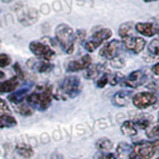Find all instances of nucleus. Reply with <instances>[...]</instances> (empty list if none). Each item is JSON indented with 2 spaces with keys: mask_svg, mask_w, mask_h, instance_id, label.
<instances>
[{
  "mask_svg": "<svg viewBox=\"0 0 159 159\" xmlns=\"http://www.w3.org/2000/svg\"><path fill=\"white\" fill-rule=\"evenodd\" d=\"M55 36L60 46L67 54H72L76 43V34L67 24H61L55 30Z\"/></svg>",
  "mask_w": 159,
  "mask_h": 159,
  "instance_id": "7ed1b4c3",
  "label": "nucleus"
},
{
  "mask_svg": "<svg viewBox=\"0 0 159 159\" xmlns=\"http://www.w3.org/2000/svg\"><path fill=\"white\" fill-rule=\"evenodd\" d=\"M0 113H10V108L5 99L0 98Z\"/></svg>",
  "mask_w": 159,
  "mask_h": 159,
  "instance_id": "2f4dec72",
  "label": "nucleus"
},
{
  "mask_svg": "<svg viewBox=\"0 0 159 159\" xmlns=\"http://www.w3.org/2000/svg\"><path fill=\"white\" fill-rule=\"evenodd\" d=\"M30 51H31L35 56L39 60L43 61H50L55 56V51L49 46L48 44L42 41H34L29 45Z\"/></svg>",
  "mask_w": 159,
  "mask_h": 159,
  "instance_id": "423d86ee",
  "label": "nucleus"
},
{
  "mask_svg": "<svg viewBox=\"0 0 159 159\" xmlns=\"http://www.w3.org/2000/svg\"><path fill=\"white\" fill-rule=\"evenodd\" d=\"M27 66L31 70H36L39 73H49L52 71L53 65L48 61H43V60H34L30 59L27 62Z\"/></svg>",
  "mask_w": 159,
  "mask_h": 159,
  "instance_id": "ddd939ff",
  "label": "nucleus"
},
{
  "mask_svg": "<svg viewBox=\"0 0 159 159\" xmlns=\"http://www.w3.org/2000/svg\"><path fill=\"white\" fill-rule=\"evenodd\" d=\"M132 29H133V23L127 22L121 24V26L118 29V34L122 39L129 36H132Z\"/></svg>",
  "mask_w": 159,
  "mask_h": 159,
  "instance_id": "b1692460",
  "label": "nucleus"
},
{
  "mask_svg": "<svg viewBox=\"0 0 159 159\" xmlns=\"http://www.w3.org/2000/svg\"><path fill=\"white\" fill-rule=\"evenodd\" d=\"M148 51L149 53H151L154 57L158 56L159 53V45H158V39H153L151 43L148 46Z\"/></svg>",
  "mask_w": 159,
  "mask_h": 159,
  "instance_id": "cd10ccee",
  "label": "nucleus"
},
{
  "mask_svg": "<svg viewBox=\"0 0 159 159\" xmlns=\"http://www.w3.org/2000/svg\"><path fill=\"white\" fill-rule=\"evenodd\" d=\"M11 64V58L6 54H0V68H5Z\"/></svg>",
  "mask_w": 159,
  "mask_h": 159,
  "instance_id": "c85d7f7f",
  "label": "nucleus"
},
{
  "mask_svg": "<svg viewBox=\"0 0 159 159\" xmlns=\"http://www.w3.org/2000/svg\"><path fill=\"white\" fill-rule=\"evenodd\" d=\"M120 130L123 135L127 137H132L137 134V126L134 124L132 120H126L121 124Z\"/></svg>",
  "mask_w": 159,
  "mask_h": 159,
  "instance_id": "a211bd4d",
  "label": "nucleus"
},
{
  "mask_svg": "<svg viewBox=\"0 0 159 159\" xmlns=\"http://www.w3.org/2000/svg\"><path fill=\"white\" fill-rule=\"evenodd\" d=\"M27 93H28V89L25 88V89H21L19 91L16 92H13V93H11L10 96L8 97L9 101L12 102L15 104H20L21 102H23L24 98H26L27 96Z\"/></svg>",
  "mask_w": 159,
  "mask_h": 159,
  "instance_id": "412c9836",
  "label": "nucleus"
},
{
  "mask_svg": "<svg viewBox=\"0 0 159 159\" xmlns=\"http://www.w3.org/2000/svg\"><path fill=\"white\" fill-rule=\"evenodd\" d=\"M131 101L135 107L144 109L155 104L157 102V97L152 92H141L132 96Z\"/></svg>",
  "mask_w": 159,
  "mask_h": 159,
  "instance_id": "0eeeda50",
  "label": "nucleus"
},
{
  "mask_svg": "<svg viewBox=\"0 0 159 159\" xmlns=\"http://www.w3.org/2000/svg\"><path fill=\"white\" fill-rule=\"evenodd\" d=\"M121 49L122 43L118 40H112V41L103 45L102 48L99 50V56L107 60H112L116 57H119Z\"/></svg>",
  "mask_w": 159,
  "mask_h": 159,
  "instance_id": "6e6552de",
  "label": "nucleus"
},
{
  "mask_svg": "<svg viewBox=\"0 0 159 159\" xmlns=\"http://www.w3.org/2000/svg\"><path fill=\"white\" fill-rule=\"evenodd\" d=\"M103 71H104V67L101 64L89 65V67L87 69L86 77L88 79H94V78L98 77Z\"/></svg>",
  "mask_w": 159,
  "mask_h": 159,
  "instance_id": "4be33fe9",
  "label": "nucleus"
},
{
  "mask_svg": "<svg viewBox=\"0 0 159 159\" xmlns=\"http://www.w3.org/2000/svg\"><path fill=\"white\" fill-rule=\"evenodd\" d=\"M132 121L137 126V128L140 129H146L149 125L153 123V116L149 113H137L133 117Z\"/></svg>",
  "mask_w": 159,
  "mask_h": 159,
  "instance_id": "2eb2a0df",
  "label": "nucleus"
},
{
  "mask_svg": "<svg viewBox=\"0 0 159 159\" xmlns=\"http://www.w3.org/2000/svg\"><path fill=\"white\" fill-rule=\"evenodd\" d=\"M4 77H5V75H4V73H3V72H1V71H0V80H2V79H4Z\"/></svg>",
  "mask_w": 159,
  "mask_h": 159,
  "instance_id": "e433bc0d",
  "label": "nucleus"
},
{
  "mask_svg": "<svg viewBox=\"0 0 159 159\" xmlns=\"http://www.w3.org/2000/svg\"><path fill=\"white\" fill-rule=\"evenodd\" d=\"M16 124V119L10 113H0V128H10Z\"/></svg>",
  "mask_w": 159,
  "mask_h": 159,
  "instance_id": "6ab92c4d",
  "label": "nucleus"
},
{
  "mask_svg": "<svg viewBox=\"0 0 159 159\" xmlns=\"http://www.w3.org/2000/svg\"><path fill=\"white\" fill-rule=\"evenodd\" d=\"M112 142L109 140L108 138H101L96 142V147L98 151H101L102 153H107V152H111L112 149Z\"/></svg>",
  "mask_w": 159,
  "mask_h": 159,
  "instance_id": "5701e85b",
  "label": "nucleus"
},
{
  "mask_svg": "<svg viewBox=\"0 0 159 159\" xmlns=\"http://www.w3.org/2000/svg\"><path fill=\"white\" fill-rule=\"evenodd\" d=\"M89 65H92V58L89 55H84L82 58L78 60L69 62L67 65V71L68 72H79L82 70H87Z\"/></svg>",
  "mask_w": 159,
  "mask_h": 159,
  "instance_id": "9b49d317",
  "label": "nucleus"
},
{
  "mask_svg": "<svg viewBox=\"0 0 159 159\" xmlns=\"http://www.w3.org/2000/svg\"><path fill=\"white\" fill-rule=\"evenodd\" d=\"M19 86V79L17 77H13L6 81L0 82V93H13Z\"/></svg>",
  "mask_w": 159,
  "mask_h": 159,
  "instance_id": "f3484780",
  "label": "nucleus"
},
{
  "mask_svg": "<svg viewBox=\"0 0 159 159\" xmlns=\"http://www.w3.org/2000/svg\"><path fill=\"white\" fill-rule=\"evenodd\" d=\"M147 79H148L147 75L143 71L138 70V71L131 72L126 78H122L121 82L124 86L131 89H135L142 86L143 84H145L147 82Z\"/></svg>",
  "mask_w": 159,
  "mask_h": 159,
  "instance_id": "1a4fd4ad",
  "label": "nucleus"
},
{
  "mask_svg": "<svg viewBox=\"0 0 159 159\" xmlns=\"http://www.w3.org/2000/svg\"><path fill=\"white\" fill-rule=\"evenodd\" d=\"M18 111L22 114V116H32L34 111H33V108L28 106L27 103H23L21 102L18 106Z\"/></svg>",
  "mask_w": 159,
  "mask_h": 159,
  "instance_id": "bb28decb",
  "label": "nucleus"
},
{
  "mask_svg": "<svg viewBox=\"0 0 159 159\" xmlns=\"http://www.w3.org/2000/svg\"><path fill=\"white\" fill-rule=\"evenodd\" d=\"M122 46H124L126 50L130 51L134 54H139L143 51L144 47L146 45V41L140 37L129 36L122 39Z\"/></svg>",
  "mask_w": 159,
  "mask_h": 159,
  "instance_id": "9d476101",
  "label": "nucleus"
},
{
  "mask_svg": "<svg viewBox=\"0 0 159 159\" xmlns=\"http://www.w3.org/2000/svg\"><path fill=\"white\" fill-rule=\"evenodd\" d=\"M102 159H117L116 155L111 152H107V153H102Z\"/></svg>",
  "mask_w": 159,
  "mask_h": 159,
  "instance_id": "72a5a7b5",
  "label": "nucleus"
},
{
  "mask_svg": "<svg viewBox=\"0 0 159 159\" xmlns=\"http://www.w3.org/2000/svg\"><path fill=\"white\" fill-rule=\"evenodd\" d=\"M111 65L113 68H116V69H120L124 66V60H122L121 58L116 57L112 60H111Z\"/></svg>",
  "mask_w": 159,
  "mask_h": 159,
  "instance_id": "c756f323",
  "label": "nucleus"
},
{
  "mask_svg": "<svg viewBox=\"0 0 159 159\" xmlns=\"http://www.w3.org/2000/svg\"><path fill=\"white\" fill-rule=\"evenodd\" d=\"M158 131H159L158 124L152 123L151 125H149L145 129V134H146V136L149 138H157L158 137Z\"/></svg>",
  "mask_w": 159,
  "mask_h": 159,
  "instance_id": "393cba45",
  "label": "nucleus"
},
{
  "mask_svg": "<svg viewBox=\"0 0 159 159\" xmlns=\"http://www.w3.org/2000/svg\"><path fill=\"white\" fill-rule=\"evenodd\" d=\"M51 159H63V156L59 153H54Z\"/></svg>",
  "mask_w": 159,
  "mask_h": 159,
  "instance_id": "c9c22d12",
  "label": "nucleus"
},
{
  "mask_svg": "<svg viewBox=\"0 0 159 159\" xmlns=\"http://www.w3.org/2000/svg\"><path fill=\"white\" fill-rule=\"evenodd\" d=\"M132 98V92L131 91H119L116 93L112 97V103L116 107H123L128 106Z\"/></svg>",
  "mask_w": 159,
  "mask_h": 159,
  "instance_id": "f8f14e48",
  "label": "nucleus"
},
{
  "mask_svg": "<svg viewBox=\"0 0 159 159\" xmlns=\"http://www.w3.org/2000/svg\"><path fill=\"white\" fill-rule=\"evenodd\" d=\"M14 70H15V72H16V77L19 79V80H24L25 76H24V72L22 71V69L21 67L19 66V64H15L14 65Z\"/></svg>",
  "mask_w": 159,
  "mask_h": 159,
  "instance_id": "473e14b6",
  "label": "nucleus"
},
{
  "mask_svg": "<svg viewBox=\"0 0 159 159\" xmlns=\"http://www.w3.org/2000/svg\"><path fill=\"white\" fill-rule=\"evenodd\" d=\"M111 36H112V31L111 29L102 28L101 30H98V31H96L93 34L91 39L86 42L84 48H86L88 52H93L94 50L98 48L103 42H106Z\"/></svg>",
  "mask_w": 159,
  "mask_h": 159,
  "instance_id": "39448f33",
  "label": "nucleus"
},
{
  "mask_svg": "<svg viewBox=\"0 0 159 159\" xmlns=\"http://www.w3.org/2000/svg\"><path fill=\"white\" fill-rule=\"evenodd\" d=\"M38 19V15L35 9H23L22 12L19 14V21L23 25H32Z\"/></svg>",
  "mask_w": 159,
  "mask_h": 159,
  "instance_id": "dca6fc26",
  "label": "nucleus"
},
{
  "mask_svg": "<svg viewBox=\"0 0 159 159\" xmlns=\"http://www.w3.org/2000/svg\"><path fill=\"white\" fill-rule=\"evenodd\" d=\"M135 29L138 33L145 37H153L154 35L157 34V25L150 22L145 23H137L135 25Z\"/></svg>",
  "mask_w": 159,
  "mask_h": 159,
  "instance_id": "4468645a",
  "label": "nucleus"
},
{
  "mask_svg": "<svg viewBox=\"0 0 159 159\" xmlns=\"http://www.w3.org/2000/svg\"><path fill=\"white\" fill-rule=\"evenodd\" d=\"M145 2H150V1H157V0H144Z\"/></svg>",
  "mask_w": 159,
  "mask_h": 159,
  "instance_id": "4c0bfd02",
  "label": "nucleus"
},
{
  "mask_svg": "<svg viewBox=\"0 0 159 159\" xmlns=\"http://www.w3.org/2000/svg\"><path fill=\"white\" fill-rule=\"evenodd\" d=\"M15 150H16V152L23 158L32 157L33 152H34L32 147L26 143H18L17 145L15 146Z\"/></svg>",
  "mask_w": 159,
  "mask_h": 159,
  "instance_id": "aec40b11",
  "label": "nucleus"
},
{
  "mask_svg": "<svg viewBox=\"0 0 159 159\" xmlns=\"http://www.w3.org/2000/svg\"><path fill=\"white\" fill-rule=\"evenodd\" d=\"M53 98V88L51 86H38L35 91L26 97V102L28 106L33 109L45 111L51 104Z\"/></svg>",
  "mask_w": 159,
  "mask_h": 159,
  "instance_id": "f257e3e1",
  "label": "nucleus"
},
{
  "mask_svg": "<svg viewBox=\"0 0 159 159\" xmlns=\"http://www.w3.org/2000/svg\"><path fill=\"white\" fill-rule=\"evenodd\" d=\"M158 68H159V64H155V65H154V66L152 67V72L154 73V74H155L156 75V76H158V75H159V70H158Z\"/></svg>",
  "mask_w": 159,
  "mask_h": 159,
  "instance_id": "f704fd0d",
  "label": "nucleus"
},
{
  "mask_svg": "<svg viewBox=\"0 0 159 159\" xmlns=\"http://www.w3.org/2000/svg\"><path fill=\"white\" fill-rule=\"evenodd\" d=\"M81 91L82 84L80 78H78L77 76H69L62 80L54 97L58 99L75 98L79 96Z\"/></svg>",
  "mask_w": 159,
  "mask_h": 159,
  "instance_id": "f03ea898",
  "label": "nucleus"
},
{
  "mask_svg": "<svg viewBox=\"0 0 159 159\" xmlns=\"http://www.w3.org/2000/svg\"><path fill=\"white\" fill-rule=\"evenodd\" d=\"M158 140L140 141L131 146L128 159H151L157 151Z\"/></svg>",
  "mask_w": 159,
  "mask_h": 159,
  "instance_id": "20e7f679",
  "label": "nucleus"
},
{
  "mask_svg": "<svg viewBox=\"0 0 159 159\" xmlns=\"http://www.w3.org/2000/svg\"><path fill=\"white\" fill-rule=\"evenodd\" d=\"M131 150V146H129V144L127 143H120V144H118V146H117V149H116V152L118 154V156L122 158L123 155H128L129 152H130Z\"/></svg>",
  "mask_w": 159,
  "mask_h": 159,
  "instance_id": "a878e982",
  "label": "nucleus"
},
{
  "mask_svg": "<svg viewBox=\"0 0 159 159\" xmlns=\"http://www.w3.org/2000/svg\"><path fill=\"white\" fill-rule=\"evenodd\" d=\"M108 84V76L107 75H103L97 81V87L99 89H102Z\"/></svg>",
  "mask_w": 159,
  "mask_h": 159,
  "instance_id": "7c9ffc66",
  "label": "nucleus"
}]
</instances>
